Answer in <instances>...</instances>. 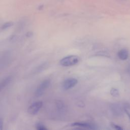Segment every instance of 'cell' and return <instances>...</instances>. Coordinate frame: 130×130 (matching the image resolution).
<instances>
[{"instance_id": "1", "label": "cell", "mask_w": 130, "mask_h": 130, "mask_svg": "<svg viewBox=\"0 0 130 130\" xmlns=\"http://www.w3.org/2000/svg\"><path fill=\"white\" fill-rule=\"evenodd\" d=\"M79 61V57L77 55H71L60 59L59 63L63 67H70L76 64Z\"/></svg>"}, {"instance_id": "2", "label": "cell", "mask_w": 130, "mask_h": 130, "mask_svg": "<svg viewBox=\"0 0 130 130\" xmlns=\"http://www.w3.org/2000/svg\"><path fill=\"white\" fill-rule=\"evenodd\" d=\"M50 80L49 79H46L44 80L43 81H42L39 85L37 88L35 92V96L37 98L40 97L41 95H43V94L44 93L45 91L48 88L50 85Z\"/></svg>"}, {"instance_id": "3", "label": "cell", "mask_w": 130, "mask_h": 130, "mask_svg": "<svg viewBox=\"0 0 130 130\" xmlns=\"http://www.w3.org/2000/svg\"><path fill=\"white\" fill-rule=\"evenodd\" d=\"M43 106L42 101H37L32 104L28 108V113L30 115L36 114L41 109Z\"/></svg>"}, {"instance_id": "4", "label": "cell", "mask_w": 130, "mask_h": 130, "mask_svg": "<svg viewBox=\"0 0 130 130\" xmlns=\"http://www.w3.org/2000/svg\"><path fill=\"white\" fill-rule=\"evenodd\" d=\"M78 83V80L74 78H70L66 79L63 83L62 87L63 89L66 90H68L74 87Z\"/></svg>"}, {"instance_id": "5", "label": "cell", "mask_w": 130, "mask_h": 130, "mask_svg": "<svg viewBox=\"0 0 130 130\" xmlns=\"http://www.w3.org/2000/svg\"><path fill=\"white\" fill-rule=\"evenodd\" d=\"M111 109L113 114L119 116L122 114L123 109V106H121L119 104H113L111 106Z\"/></svg>"}, {"instance_id": "6", "label": "cell", "mask_w": 130, "mask_h": 130, "mask_svg": "<svg viewBox=\"0 0 130 130\" xmlns=\"http://www.w3.org/2000/svg\"><path fill=\"white\" fill-rule=\"evenodd\" d=\"M72 126L82 127L88 129H94V125L87 122H76L72 124Z\"/></svg>"}, {"instance_id": "7", "label": "cell", "mask_w": 130, "mask_h": 130, "mask_svg": "<svg viewBox=\"0 0 130 130\" xmlns=\"http://www.w3.org/2000/svg\"><path fill=\"white\" fill-rule=\"evenodd\" d=\"M128 51L126 49H121L117 53L118 58L122 60L127 59L128 57Z\"/></svg>"}, {"instance_id": "8", "label": "cell", "mask_w": 130, "mask_h": 130, "mask_svg": "<svg viewBox=\"0 0 130 130\" xmlns=\"http://www.w3.org/2000/svg\"><path fill=\"white\" fill-rule=\"evenodd\" d=\"M11 81V77H9L5 79L1 83H0V91L3 89L6 85H7L9 82Z\"/></svg>"}, {"instance_id": "9", "label": "cell", "mask_w": 130, "mask_h": 130, "mask_svg": "<svg viewBox=\"0 0 130 130\" xmlns=\"http://www.w3.org/2000/svg\"><path fill=\"white\" fill-rule=\"evenodd\" d=\"M123 109L124 111L126 113L129 119H130V104L127 103L124 104L123 105Z\"/></svg>"}, {"instance_id": "10", "label": "cell", "mask_w": 130, "mask_h": 130, "mask_svg": "<svg viewBox=\"0 0 130 130\" xmlns=\"http://www.w3.org/2000/svg\"><path fill=\"white\" fill-rule=\"evenodd\" d=\"M36 129L38 130H47V128L42 123L38 122L36 125Z\"/></svg>"}, {"instance_id": "11", "label": "cell", "mask_w": 130, "mask_h": 130, "mask_svg": "<svg viewBox=\"0 0 130 130\" xmlns=\"http://www.w3.org/2000/svg\"><path fill=\"white\" fill-rule=\"evenodd\" d=\"M13 25V23L12 22H6V23H4L2 25V26L1 27V28L2 29H5L6 28H8L11 27Z\"/></svg>"}, {"instance_id": "12", "label": "cell", "mask_w": 130, "mask_h": 130, "mask_svg": "<svg viewBox=\"0 0 130 130\" xmlns=\"http://www.w3.org/2000/svg\"><path fill=\"white\" fill-rule=\"evenodd\" d=\"M56 105H57V107H58V109H59V110L62 109L64 108L63 104L61 102V101H58V102H57V103H56Z\"/></svg>"}, {"instance_id": "13", "label": "cell", "mask_w": 130, "mask_h": 130, "mask_svg": "<svg viewBox=\"0 0 130 130\" xmlns=\"http://www.w3.org/2000/svg\"><path fill=\"white\" fill-rule=\"evenodd\" d=\"M111 94L113 95V96H117L118 94V90L116 89H112L111 91Z\"/></svg>"}, {"instance_id": "14", "label": "cell", "mask_w": 130, "mask_h": 130, "mask_svg": "<svg viewBox=\"0 0 130 130\" xmlns=\"http://www.w3.org/2000/svg\"><path fill=\"white\" fill-rule=\"evenodd\" d=\"M111 126L114 128V129H118V130H120V129H122V128L121 127H120V126L116 124H114V123H111Z\"/></svg>"}, {"instance_id": "15", "label": "cell", "mask_w": 130, "mask_h": 130, "mask_svg": "<svg viewBox=\"0 0 130 130\" xmlns=\"http://www.w3.org/2000/svg\"><path fill=\"white\" fill-rule=\"evenodd\" d=\"M3 120L2 119L0 118V130L3 129Z\"/></svg>"}, {"instance_id": "16", "label": "cell", "mask_w": 130, "mask_h": 130, "mask_svg": "<svg viewBox=\"0 0 130 130\" xmlns=\"http://www.w3.org/2000/svg\"><path fill=\"white\" fill-rule=\"evenodd\" d=\"M128 72L130 73V64L128 66Z\"/></svg>"}]
</instances>
